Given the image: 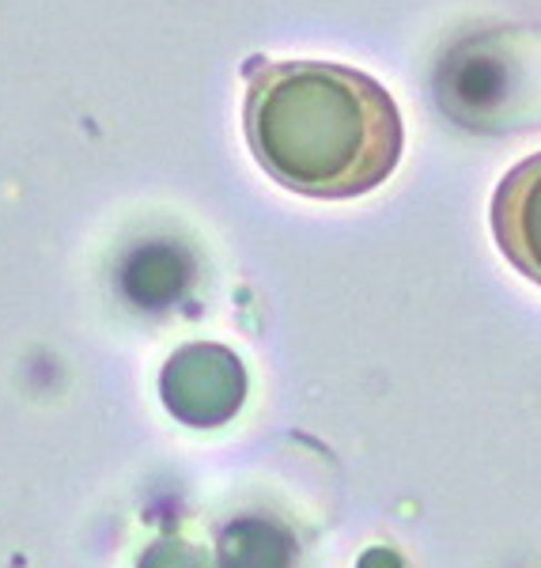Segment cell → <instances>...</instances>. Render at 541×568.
<instances>
[{"instance_id": "obj_1", "label": "cell", "mask_w": 541, "mask_h": 568, "mask_svg": "<svg viewBox=\"0 0 541 568\" xmlns=\"http://www.w3.org/2000/svg\"><path fill=\"white\" fill-rule=\"evenodd\" d=\"M243 130L265 175L318 201L371 194L394 175L406 141L390 91L334 61L254 69Z\"/></svg>"}, {"instance_id": "obj_2", "label": "cell", "mask_w": 541, "mask_h": 568, "mask_svg": "<svg viewBox=\"0 0 541 568\" xmlns=\"http://www.w3.org/2000/svg\"><path fill=\"white\" fill-rule=\"evenodd\" d=\"M436 99L477 133L541 125V27H489L455 42L436 69Z\"/></svg>"}, {"instance_id": "obj_3", "label": "cell", "mask_w": 541, "mask_h": 568, "mask_svg": "<svg viewBox=\"0 0 541 568\" xmlns=\"http://www.w3.org/2000/svg\"><path fill=\"white\" fill-rule=\"evenodd\" d=\"M160 390H163V406L182 425L216 428L224 420H232L238 414V406H243L246 368L224 345L194 342V345H182L163 364Z\"/></svg>"}, {"instance_id": "obj_4", "label": "cell", "mask_w": 541, "mask_h": 568, "mask_svg": "<svg viewBox=\"0 0 541 568\" xmlns=\"http://www.w3.org/2000/svg\"><path fill=\"white\" fill-rule=\"evenodd\" d=\"M492 235L503 258L527 281L541 284V152L500 179L492 194Z\"/></svg>"}, {"instance_id": "obj_5", "label": "cell", "mask_w": 541, "mask_h": 568, "mask_svg": "<svg viewBox=\"0 0 541 568\" xmlns=\"http://www.w3.org/2000/svg\"><path fill=\"white\" fill-rule=\"evenodd\" d=\"M220 565L224 568H288L292 565V542L273 524H246L232 527L220 542Z\"/></svg>"}]
</instances>
